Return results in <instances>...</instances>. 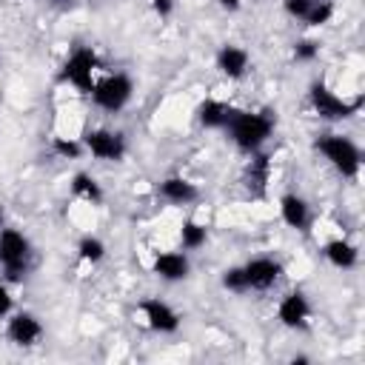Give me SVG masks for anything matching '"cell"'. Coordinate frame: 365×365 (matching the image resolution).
I'll use <instances>...</instances> for the list:
<instances>
[{"label":"cell","mask_w":365,"mask_h":365,"mask_svg":"<svg viewBox=\"0 0 365 365\" xmlns=\"http://www.w3.org/2000/svg\"><path fill=\"white\" fill-rule=\"evenodd\" d=\"M225 128H228V137L234 140L237 148L254 154L271 137L274 117H271V111H237V108H231Z\"/></svg>","instance_id":"6da1fadb"},{"label":"cell","mask_w":365,"mask_h":365,"mask_svg":"<svg viewBox=\"0 0 365 365\" xmlns=\"http://www.w3.org/2000/svg\"><path fill=\"white\" fill-rule=\"evenodd\" d=\"M317 151L342 174V177H356L359 165H362V154L356 148L354 140L342 137V134H322L317 140Z\"/></svg>","instance_id":"7a4b0ae2"},{"label":"cell","mask_w":365,"mask_h":365,"mask_svg":"<svg viewBox=\"0 0 365 365\" xmlns=\"http://www.w3.org/2000/svg\"><path fill=\"white\" fill-rule=\"evenodd\" d=\"M308 97H311L314 111L319 117H325V120H345V117H351V114H356L362 108V97L345 100L336 91H331L325 83H314L311 91H308Z\"/></svg>","instance_id":"3957f363"},{"label":"cell","mask_w":365,"mask_h":365,"mask_svg":"<svg viewBox=\"0 0 365 365\" xmlns=\"http://www.w3.org/2000/svg\"><path fill=\"white\" fill-rule=\"evenodd\" d=\"M94 68H97V54L88 46H80V48H74L68 54V60H66V66L60 71V80L71 83L83 94H91V88H94Z\"/></svg>","instance_id":"277c9868"},{"label":"cell","mask_w":365,"mask_h":365,"mask_svg":"<svg viewBox=\"0 0 365 365\" xmlns=\"http://www.w3.org/2000/svg\"><path fill=\"white\" fill-rule=\"evenodd\" d=\"M29 262V240L14 228H0V265L9 279H20Z\"/></svg>","instance_id":"5b68a950"},{"label":"cell","mask_w":365,"mask_h":365,"mask_svg":"<svg viewBox=\"0 0 365 365\" xmlns=\"http://www.w3.org/2000/svg\"><path fill=\"white\" fill-rule=\"evenodd\" d=\"M131 91H134V83L128 74H108L106 80L94 83L91 88V97L94 103L103 108V111H120L128 100H131Z\"/></svg>","instance_id":"8992f818"},{"label":"cell","mask_w":365,"mask_h":365,"mask_svg":"<svg viewBox=\"0 0 365 365\" xmlns=\"http://www.w3.org/2000/svg\"><path fill=\"white\" fill-rule=\"evenodd\" d=\"M83 148L97 160H123L125 154V137L120 131L94 128L83 137Z\"/></svg>","instance_id":"52a82bcc"},{"label":"cell","mask_w":365,"mask_h":365,"mask_svg":"<svg viewBox=\"0 0 365 365\" xmlns=\"http://www.w3.org/2000/svg\"><path fill=\"white\" fill-rule=\"evenodd\" d=\"M140 311L145 317V325L157 334H174L180 328V314L163 299H143Z\"/></svg>","instance_id":"ba28073f"},{"label":"cell","mask_w":365,"mask_h":365,"mask_svg":"<svg viewBox=\"0 0 365 365\" xmlns=\"http://www.w3.org/2000/svg\"><path fill=\"white\" fill-rule=\"evenodd\" d=\"M242 271H245L248 291H268V288L279 279L282 265H279L277 259H271V257H257V259H251L248 265H242Z\"/></svg>","instance_id":"9c48e42d"},{"label":"cell","mask_w":365,"mask_h":365,"mask_svg":"<svg viewBox=\"0 0 365 365\" xmlns=\"http://www.w3.org/2000/svg\"><path fill=\"white\" fill-rule=\"evenodd\" d=\"M277 317L285 328H299L305 325V319L311 317V305H308V297L299 294V291H291L288 297H282L279 308H277Z\"/></svg>","instance_id":"30bf717a"},{"label":"cell","mask_w":365,"mask_h":365,"mask_svg":"<svg viewBox=\"0 0 365 365\" xmlns=\"http://www.w3.org/2000/svg\"><path fill=\"white\" fill-rule=\"evenodd\" d=\"M6 334H9V339L14 342V345H34L40 336H43V325H40V319L34 317V314H14L11 319H9V328H6Z\"/></svg>","instance_id":"8fae6325"},{"label":"cell","mask_w":365,"mask_h":365,"mask_svg":"<svg viewBox=\"0 0 365 365\" xmlns=\"http://www.w3.org/2000/svg\"><path fill=\"white\" fill-rule=\"evenodd\" d=\"M154 274L163 277L165 282H177V279H185L188 277V257L180 254V251H163L154 257Z\"/></svg>","instance_id":"7c38bea8"},{"label":"cell","mask_w":365,"mask_h":365,"mask_svg":"<svg viewBox=\"0 0 365 365\" xmlns=\"http://www.w3.org/2000/svg\"><path fill=\"white\" fill-rule=\"evenodd\" d=\"M217 68L228 77V80H240L245 71H248V51L240 48V46H222L217 51Z\"/></svg>","instance_id":"4fadbf2b"},{"label":"cell","mask_w":365,"mask_h":365,"mask_svg":"<svg viewBox=\"0 0 365 365\" xmlns=\"http://www.w3.org/2000/svg\"><path fill=\"white\" fill-rule=\"evenodd\" d=\"M160 197L174 202V205H188V202H194L200 197V188L185 177H165L160 182Z\"/></svg>","instance_id":"5bb4252c"},{"label":"cell","mask_w":365,"mask_h":365,"mask_svg":"<svg viewBox=\"0 0 365 365\" xmlns=\"http://www.w3.org/2000/svg\"><path fill=\"white\" fill-rule=\"evenodd\" d=\"M279 214H282V220H285L291 228H299V231L308 228L311 214H308V202H305L299 194H285V197H279Z\"/></svg>","instance_id":"9a60e30c"},{"label":"cell","mask_w":365,"mask_h":365,"mask_svg":"<svg viewBox=\"0 0 365 365\" xmlns=\"http://www.w3.org/2000/svg\"><path fill=\"white\" fill-rule=\"evenodd\" d=\"M322 254H325V259H328L331 265H336V268H354L356 259H359L356 245L348 242V240H331V242H325Z\"/></svg>","instance_id":"2e32d148"},{"label":"cell","mask_w":365,"mask_h":365,"mask_svg":"<svg viewBox=\"0 0 365 365\" xmlns=\"http://www.w3.org/2000/svg\"><path fill=\"white\" fill-rule=\"evenodd\" d=\"M228 117H231V108L222 100H202L197 108V120L205 128H225Z\"/></svg>","instance_id":"e0dca14e"},{"label":"cell","mask_w":365,"mask_h":365,"mask_svg":"<svg viewBox=\"0 0 365 365\" xmlns=\"http://www.w3.org/2000/svg\"><path fill=\"white\" fill-rule=\"evenodd\" d=\"M71 191H74V197H80V200H86V202H91V205L103 202V188H100V182H97L91 174H83V171L74 174Z\"/></svg>","instance_id":"ac0fdd59"},{"label":"cell","mask_w":365,"mask_h":365,"mask_svg":"<svg viewBox=\"0 0 365 365\" xmlns=\"http://www.w3.org/2000/svg\"><path fill=\"white\" fill-rule=\"evenodd\" d=\"M268 157L265 154H259V157H254L251 160V165H248V188H254V194L257 197H262L265 194V185H268Z\"/></svg>","instance_id":"d6986e66"},{"label":"cell","mask_w":365,"mask_h":365,"mask_svg":"<svg viewBox=\"0 0 365 365\" xmlns=\"http://www.w3.org/2000/svg\"><path fill=\"white\" fill-rule=\"evenodd\" d=\"M180 240H182V248L194 251V248L205 245V240H208V231H205V225H202V222H194V220H188V222H182V228H180Z\"/></svg>","instance_id":"ffe728a7"},{"label":"cell","mask_w":365,"mask_h":365,"mask_svg":"<svg viewBox=\"0 0 365 365\" xmlns=\"http://www.w3.org/2000/svg\"><path fill=\"white\" fill-rule=\"evenodd\" d=\"M77 251H80V259H86V262H100L106 257V245L97 237H83Z\"/></svg>","instance_id":"44dd1931"},{"label":"cell","mask_w":365,"mask_h":365,"mask_svg":"<svg viewBox=\"0 0 365 365\" xmlns=\"http://www.w3.org/2000/svg\"><path fill=\"white\" fill-rule=\"evenodd\" d=\"M331 17H334V3L331 0H317L311 6V11L305 14V23L308 26H325Z\"/></svg>","instance_id":"7402d4cb"},{"label":"cell","mask_w":365,"mask_h":365,"mask_svg":"<svg viewBox=\"0 0 365 365\" xmlns=\"http://www.w3.org/2000/svg\"><path fill=\"white\" fill-rule=\"evenodd\" d=\"M51 148H54V154H60L63 160H77V157L83 154V143H77V140H66V137H54Z\"/></svg>","instance_id":"603a6c76"},{"label":"cell","mask_w":365,"mask_h":365,"mask_svg":"<svg viewBox=\"0 0 365 365\" xmlns=\"http://www.w3.org/2000/svg\"><path fill=\"white\" fill-rule=\"evenodd\" d=\"M222 285H225L228 291H234V294H245V291H248L245 271H242V268H228V271L222 274Z\"/></svg>","instance_id":"cb8c5ba5"},{"label":"cell","mask_w":365,"mask_h":365,"mask_svg":"<svg viewBox=\"0 0 365 365\" xmlns=\"http://www.w3.org/2000/svg\"><path fill=\"white\" fill-rule=\"evenodd\" d=\"M319 54V43L317 40H299L297 46H294V57L299 60V63H308V60H314Z\"/></svg>","instance_id":"d4e9b609"},{"label":"cell","mask_w":365,"mask_h":365,"mask_svg":"<svg viewBox=\"0 0 365 365\" xmlns=\"http://www.w3.org/2000/svg\"><path fill=\"white\" fill-rule=\"evenodd\" d=\"M314 3H317V0H282L285 11H288L291 17H297V20H305V14L311 11Z\"/></svg>","instance_id":"484cf974"},{"label":"cell","mask_w":365,"mask_h":365,"mask_svg":"<svg viewBox=\"0 0 365 365\" xmlns=\"http://www.w3.org/2000/svg\"><path fill=\"white\" fill-rule=\"evenodd\" d=\"M151 9L160 14V17H168L174 11V0H151Z\"/></svg>","instance_id":"4316f807"},{"label":"cell","mask_w":365,"mask_h":365,"mask_svg":"<svg viewBox=\"0 0 365 365\" xmlns=\"http://www.w3.org/2000/svg\"><path fill=\"white\" fill-rule=\"evenodd\" d=\"M11 311V294L6 285H0V317H6Z\"/></svg>","instance_id":"83f0119b"},{"label":"cell","mask_w":365,"mask_h":365,"mask_svg":"<svg viewBox=\"0 0 365 365\" xmlns=\"http://www.w3.org/2000/svg\"><path fill=\"white\" fill-rule=\"evenodd\" d=\"M217 3H220L225 11H237V9L242 6V0H217Z\"/></svg>","instance_id":"f1b7e54d"},{"label":"cell","mask_w":365,"mask_h":365,"mask_svg":"<svg viewBox=\"0 0 365 365\" xmlns=\"http://www.w3.org/2000/svg\"><path fill=\"white\" fill-rule=\"evenodd\" d=\"M0 228H3V208H0Z\"/></svg>","instance_id":"f546056e"}]
</instances>
